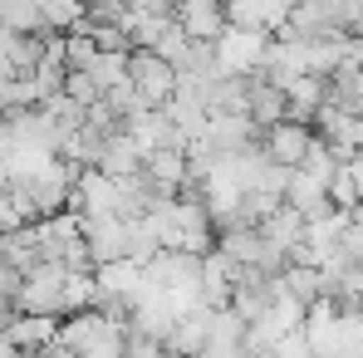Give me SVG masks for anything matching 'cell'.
I'll return each mask as SVG.
<instances>
[{
  "label": "cell",
  "instance_id": "obj_1",
  "mask_svg": "<svg viewBox=\"0 0 363 358\" xmlns=\"http://www.w3.org/2000/svg\"><path fill=\"white\" fill-rule=\"evenodd\" d=\"M64 275L69 265L64 260H35L15 290V309H30V314H60L64 319Z\"/></svg>",
  "mask_w": 363,
  "mask_h": 358
},
{
  "label": "cell",
  "instance_id": "obj_2",
  "mask_svg": "<svg viewBox=\"0 0 363 358\" xmlns=\"http://www.w3.org/2000/svg\"><path fill=\"white\" fill-rule=\"evenodd\" d=\"M236 265H245V270H260V275H280L290 260H285V250H275L270 245V236L260 231V226H250V221H241V226H226L221 231V240H216Z\"/></svg>",
  "mask_w": 363,
  "mask_h": 358
},
{
  "label": "cell",
  "instance_id": "obj_3",
  "mask_svg": "<svg viewBox=\"0 0 363 358\" xmlns=\"http://www.w3.org/2000/svg\"><path fill=\"white\" fill-rule=\"evenodd\" d=\"M79 216H128V191L123 177H108L99 167H84L74 181V201H69Z\"/></svg>",
  "mask_w": 363,
  "mask_h": 358
},
{
  "label": "cell",
  "instance_id": "obj_4",
  "mask_svg": "<svg viewBox=\"0 0 363 358\" xmlns=\"http://www.w3.org/2000/svg\"><path fill=\"white\" fill-rule=\"evenodd\" d=\"M128 79L152 108H167L177 94V64H167L157 50H128Z\"/></svg>",
  "mask_w": 363,
  "mask_h": 358
},
{
  "label": "cell",
  "instance_id": "obj_5",
  "mask_svg": "<svg viewBox=\"0 0 363 358\" xmlns=\"http://www.w3.org/2000/svg\"><path fill=\"white\" fill-rule=\"evenodd\" d=\"M265 50H270V35H265V30L226 25L221 40H216V69H221V74H260Z\"/></svg>",
  "mask_w": 363,
  "mask_h": 358
},
{
  "label": "cell",
  "instance_id": "obj_6",
  "mask_svg": "<svg viewBox=\"0 0 363 358\" xmlns=\"http://www.w3.org/2000/svg\"><path fill=\"white\" fill-rule=\"evenodd\" d=\"M260 133H265L260 138L265 157L280 162V167H300V157L314 142V123H300V118H280V123H270V128H260Z\"/></svg>",
  "mask_w": 363,
  "mask_h": 358
},
{
  "label": "cell",
  "instance_id": "obj_7",
  "mask_svg": "<svg viewBox=\"0 0 363 358\" xmlns=\"http://www.w3.org/2000/svg\"><path fill=\"white\" fill-rule=\"evenodd\" d=\"M79 231H84L94 265L128 255V216H79Z\"/></svg>",
  "mask_w": 363,
  "mask_h": 358
},
{
  "label": "cell",
  "instance_id": "obj_8",
  "mask_svg": "<svg viewBox=\"0 0 363 358\" xmlns=\"http://www.w3.org/2000/svg\"><path fill=\"white\" fill-rule=\"evenodd\" d=\"M172 20L186 30V40H206V45H216L221 30L231 25L226 20V0H177L172 5Z\"/></svg>",
  "mask_w": 363,
  "mask_h": 358
},
{
  "label": "cell",
  "instance_id": "obj_9",
  "mask_svg": "<svg viewBox=\"0 0 363 358\" xmlns=\"http://www.w3.org/2000/svg\"><path fill=\"white\" fill-rule=\"evenodd\" d=\"M211 304H191L186 314H177L172 319V329H167V339H162V349L172 358H191L206 349V334H211Z\"/></svg>",
  "mask_w": 363,
  "mask_h": 358
},
{
  "label": "cell",
  "instance_id": "obj_10",
  "mask_svg": "<svg viewBox=\"0 0 363 358\" xmlns=\"http://www.w3.org/2000/svg\"><path fill=\"white\" fill-rule=\"evenodd\" d=\"M5 334H10V344H15L20 354H45V349H55V339H60V314L15 309L10 324H5Z\"/></svg>",
  "mask_w": 363,
  "mask_h": 358
},
{
  "label": "cell",
  "instance_id": "obj_11",
  "mask_svg": "<svg viewBox=\"0 0 363 358\" xmlns=\"http://www.w3.org/2000/svg\"><path fill=\"white\" fill-rule=\"evenodd\" d=\"M99 172H108V177H138L143 172V147L133 142V133L128 128H113L108 138H104V152H99V162H94Z\"/></svg>",
  "mask_w": 363,
  "mask_h": 358
},
{
  "label": "cell",
  "instance_id": "obj_12",
  "mask_svg": "<svg viewBox=\"0 0 363 358\" xmlns=\"http://www.w3.org/2000/svg\"><path fill=\"white\" fill-rule=\"evenodd\" d=\"M143 172H147L152 181H162L167 191L196 186V181H191V167H186V147H177V142H162V147H152V152L143 157Z\"/></svg>",
  "mask_w": 363,
  "mask_h": 358
},
{
  "label": "cell",
  "instance_id": "obj_13",
  "mask_svg": "<svg viewBox=\"0 0 363 358\" xmlns=\"http://www.w3.org/2000/svg\"><path fill=\"white\" fill-rule=\"evenodd\" d=\"M123 128L133 133V142L143 147V157H147L152 147H162V142H177V128H172V113H167V108H143V113L123 118Z\"/></svg>",
  "mask_w": 363,
  "mask_h": 358
},
{
  "label": "cell",
  "instance_id": "obj_14",
  "mask_svg": "<svg viewBox=\"0 0 363 358\" xmlns=\"http://www.w3.org/2000/svg\"><path fill=\"white\" fill-rule=\"evenodd\" d=\"M324 108V79L319 74H295L285 84V118L314 123V113Z\"/></svg>",
  "mask_w": 363,
  "mask_h": 358
},
{
  "label": "cell",
  "instance_id": "obj_15",
  "mask_svg": "<svg viewBox=\"0 0 363 358\" xmlns=\"http://www.w3.org/2000/svg\"><path fill=\"white\" fill-rule=\"evenodd\" d=\"M255 118L250 113H211V123H206V138L221 147V152H241V147H250L255 142Z\"/></svg>",
  "mask_w": 363,
  "mask_h": 358
},
{
  "label": "cell",
  "instance_id": "obj_16",
  "mask_svg": "<svg viewBox=\"0 0 363 358\" xmlns=\"http://www.w3.org/2000/svg\"><path fill=\"white\" fill-rule=\"evenodd\" d=\"M245 113L255 118V128H270V123L285 118V89L270 84L265 74H250V99H245Z\"/></svg>",
  "mask_w": 363,
  "mask_h": 358
},
{
  "label": "cell",
  "instance_id": "obj_17",
  "mask_svg": "<svg viewBox=\"0 0 363 358\" xmlns=\"http://www.w3.org/2000/svg\"><path fill=\"white\" fill-rule=\"evenodd\" d=\"M285 201H290V206L300 211L304 221L334 206V201H329V186H324V181H319V177H309V172H300V167L290 172V181H285Z\"/></svg>",
  "mask_w": 363,
  "mask_h": 358
},
{
  "label": "cell",
  "instance_id": "obj_18",
  "mask_svg": "<svg viewBox=\"0 0 363 358\" xmlns=\"http://www.w3.org/2000/svg\"><path fill=\"white\" fill-rule=\"evenodd\" d=\"M260 231L270 236V245H275V250H285V260H290V255H295V245L304 240V216L290 206V201H280V206L260 221Z\"/></svg>",
  "mask_w": 363,
  "mask_h": 358
},
{
  "label": "cell",
  "instance_id": "obj_19",
  "mask_svg": "<svg viewBox=\"0 0 363 358\" xmlns=\"http://www.w3.org/2000/svg\"><path fill=\"white\" fill-rule=\"evenodd\" d=\"M104 128H94V123H79L69 138H64V147H60V157H69L74 167H94L99 162V152H104Z\"/></svg>",
  "mask_w": 363,
  "mask_h": 358
},
{
  "label": "cell",
  "instance_id": "obj_20",
  "mask_svg": "<svg viewBox=\"0 0 363 358\" xmlns=\"http://www.w3.org/2000/svg\"><path fill=\"white\" fill-rule=\"evenodd\" d=\"M0 255H5L15 270H30V265L40 260V231H35V221L20 226V231H5V236H0Z\"/></svg>",
  "mask_w": 363,
  "mask_h": 358
},
{
  "label": "cell",
  "instance_id": "obj_21",
  "mask_svg": "<svg viewBox=\"0 0 363 358\" xmlns=\"http://www.w3.org/2000/svg\"><path fill=\"white\" fill-rule=\"evenodd\" d=\"M99 299V285H94V265H69V275H64V314H74V309H89Z\"/></svg>",
  "mask_w": 363,
  "mask_h": 358
},
{
  "label": "cell",
  "instance_id": "obj_22",
  "mask_svg": "<svg viewBox=\"0 0 363 358\" xmlns=\"http://www.w3.org/2000/svg\"><path fill=\"white\" fill-rule=\"evenodd\" d=\"M89 74L99 79V89H113L128 79V50H99V60L89 64Z\"/></svg>",
  "mask_w": 363,
  "mask_h": 358
},
{
  "label": "cell",
  "instance_id": "obj_23",
  "mask_svg": "<svg viewBox=\"0 0 363 358\" xmlns=\"http://www.w3.org/2000/svg\"><path fill=\"white\" fill-rule=\"evenodd\" d=\"M64 94H69V99H79L84 108H89L94 99H104V89H99V79H94L89 69H69V74H64Z\"/></svg>",
  "mask_w": 363,
  "mask_h": 358
},
{
  "label": "cell",
  "instance_id": "obj_24",
  "mask_svg": "<svg viewBox=\"0 0 363 358\" xmlns=\"http://www.w3.org/2000/svg\"><path fill=\"white\" fill-rule=\"evenodd\" d=\"M359 196H363V191H359V181L349 177V167L339 162V172L329 177V201H334V206H344V211H354V201H359Z\"/></svg>",
  "mask_w": 363,
  "mask_h": 358
},
{
  "label": "cell",
  "instance_id": "obj_25",
  "mask_svg": "<svg viewBox=\"0 0 363 358\" xmlns=\"http://www.w3.org/2000/svg\"><path fill=\"white\" fill-rule=\"evenodd\" d=\"M186 45H191V40H186V30H182L177 20H172V25H167V30L157 35V45H152V50H157V55H162L167 64H182V55H186Z\"/></svg>",
  "mask_w": 363,
  "mask_h": 358
},
{
  "label": "cell",
  "instance_id": "obj_26",
  "mask_svg": "<svg viewBox=\"0 0 363 358\" xmlns=\"http://www.w3.org/2000/svg\"><path fill=\"white\" fill-rule=\"evenodd\" d=\"M265 358H314V349H309L304 329H290V334H280V339L270 344V354H265Z\"/></svg>",
  "mask_w": 363,
  "mask_h": 358
},
{
  "label": "cell",
  "instance_id": "obj_27",
  "mask_svg": "<svg viewBox=\"0 0 363 358\" xmlns=\"http://www.w3.org/2000/svg\"><path fill=\"white\" fill-rule=\"evenodd\" d=\"M10 113V79H0V118Z\"/></svg>",
  "mask_w": 363,
  "mask_h": 358
},
{
  "label": "cell",
  "instance_id": "obj_28",
  "mask_svg": "<svg viewBox=\"0 0 363 358\" xmlns=\"http://www.w3.org/2000/svg\"><path fill=\"white\" fill-rule=\"evenodd\" d=\"M10 314H15V299H5V295H0V329L10 324Z\"/></svg>",
  "mask_w": 363,
  "mask_h": 358
},
{
  "label": "cell",
  "instance_id": "obj_29",
  "mask_svg": "<svg viewBox=\"0 0 363 358\" xmlns=\"http://www.w3.org/2000/svg\"><path fill=\"white\" fill-rule=\"evenodd\" d=\"M349 216H354V221H363V196L354 201V211H349Z\"/></svg>",
  "mask_w": 363,
  "mask_h": 358
},
{
  "label": "cell",
  "instance_id": "obj_30",
  "mask_svg": "<svg viewBox=\"0 0 363 358\" xmlns=\"http://www.w3.org/2000/svg\"><path fill=\"white\" fill-rule=\"evenodd\" d=\"M25 358H50V349H45V354H25Z\"/></svg>",
  "mask_w": 363,
  "mask_h": 358
},
{
  "label": "cell",
  "instance_id": "obj_31",
  "mask_svg": "<svg viewBox=\"0 0 363 358\" xmlns=\"http://www.w3.org/2000/svg\"><path fill=\"white\" fill-rule=\"evenodd\" d=\"M191 358H216V354H191Z\"/></svg>",
  "mask_w": 363,
  "mask_h": 358
}]
</instances>
